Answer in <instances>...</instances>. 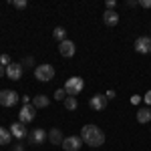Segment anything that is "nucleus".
I'll use <instances>...</instances> for the list:
<instances>
[{"instance_id":"nucleus-1","label":"nucleus","mask_w":151,"mask_h":151,"mask_svg":"<svg viewBox=\"0 0 151 151\" xmlns=\"http://www.w3.org/2000/svg\"><path fill=\"white\" fill-rule=\"evenodd\" d=\"M81 139H83V143H87L91 147H101L105 143V133L97 125L89 123V125H85L81 129Z\"/></svg>"},{"instance_id":"nucleus-2","label":"nucleus","mask_w":151,"mask_h":151,"mask_svg":"<svg viewBox=\"0 0 151 151\" xmlns=\"http://www.w3.org/2000/svg\"><path fill=\"white\" fill-rule=\"evenodd\" d=\"M35 77H36V81H40V83L52 81V79H55V67H52V65H48V63L38 65V67L35 69Z\"/></svg>"},{"instance_id":"nucleus-3","label":"nucleus","mask_w":151,"mask_h":151,"mask_svg":"<svg viewBox=\"0 0 151 151\" xmlns=\"http://www.w3.org/2000/svg\"><path fill=\"white\" fill-rule=\"evenodd\" d=\"M83 87H85V81H83L81 77H70V79H67L65 81V91H67V95L69 97H77V95L83 91Z\"/></svg>"},{"instance_id":"nucleus-4","label":"nucleus","mask_w":151,"mask_h":151,"mask_svg":"<svg viewBox=\"0 0 151 151\" xmlns=\"http://www.w3.org/2000/svg\"><path fill=\"white\" fill-rule=\"evenodd\" d=\"M18 93L16 91H12V89H4V91H0V105L2 107H14V105L18 103Z\"/></svg>"},{"instance_id":"nucleus-5","label":"nucleus","mask_w":151,"mask_h":151,"mask_svg":"<svg viewBox=\"0 0 151 151\" xmlns=\"http://www.w3.org/2000/svg\"><path fill=\"white\" fill-rule=\"evenodd\" d=\"M36 109L35 105L30 103V105H22V109H20V113H18V121L20 123H30V121H35V117H36Z\"/></svg>"},{"instance_id":"nucleus-6","label":"nucleus","mask_w":151,"mask_h":151,"mask_svg":"<svg viewBox=\"0 0 151 151\" xmlns=\"http://www.w3.org/2000/svg\"><path fill=\"white\" fill-rule=\"evenodd\" d=\"M48 139V133L45 129H30L28 131V143L30 145H42Z\"/></svg>"},{"instance_id":"nucleus-7","label":"nucleus","mask_w":151,"mask_h":151,"mask_svg":"<svg viewBox=\"0 0 151 151\" xmlns=\"http://www.w3.org/2000/svg\"><path fill=\"white\" fill-rule=\"evenodd\" d=\"M135 50L139 55H149L151 52V36H139L135 40Z\"/></svg>"},{"instance_id":"nucleus-8","label":"nucleus","mask_w":151,"mask_h":151,"mask_svg":"<svg viewBox=\"0 0 151 151\" xmlns=\"http://www.w3.org/2000/svg\"><path fill=\"white\" fill-rule=\"evenodd\" d=\"M6 77L10 81H20V77H22V65L20 63H10L6 67Z\"/></svg>"},{"instance_id":"nucleus-9","label":"nucleus","mask_w":151,"mask_h":151,"mask_svg":"<svg viewBox=\"0 0 151 151\" xmlns=\"http://www.w3.org/2000/svg\"><path fill=\"white\" fill-rule=\"evenodd\" d=\"M81 145H83V139L81 137H75V135L65 137V141H63V149L65 151H79Z\"/></svg>"},{"instance_id":"nucleus-10","label":"nucleus","mask_w":151,"mask_h":151,"mask_svg":"<svg viewBox=\"0 0 151 151\" xmlns=\"http://www.w3.org/2000/svg\"><path fill=\"white\" fill-rule=\"evenodd\" d=\"M10 135L22 141L24 137H28V131H26V127H24V123L16 121V123H12V125H10Z\"/></svg>"},{"instance_id":"nucleus-11","label":"nucleus","mask_w":151,"mask_h":151,"mask_svg":"<svg viewBox=\"0 0 151 151\" xmlns=\"http://www.w3.org/2000/svg\"><path fill=\"white\" fill-rule=\"evenodd\" d=\"M107 97L105 95H101V93H97V95H93L91 97V101H89V105H91V109H95V111H103L105 107H107Z\"/></svg>"},{"instance_id":"nucleus-12","label":"nucleus","mask_w":151,"mask_h":151,"mask_svg":"<svg viewBox=\"0 0 151 151\" xmlns=\"http://www.w3.org/2000/svg\"><path fill=\"white\" fill-rule=\"evenodd\" d=\"M75 50H77V48H75V42L69 40V38H67V40H63V42L58 45V52H60L65 58H70L73 55H75Z\"/></svg>"},{"instance_id":"nucleus-13","label":"nucleus","mask_w":151,"mask_h":151,"mask_svg":"<svg viewBox=\"0 0 151 151\" xmlns=\"http://www.w3.org/2000/svg\"><path fill=\"white\" fill-rule=\"evenodd\" d=\"M103 22L107 24V26H117V24H119V12L105 10L103 12Z\"/></svg>"},{"instance_id":"nucleus-14","label":"nucleus","mask_w":151,"mask_h":151,"mask_svg":"<svg viewBox=\"0 0 151 151\" xmlns=\"http://www.w3.org/2000/svg\"><path fill=\"white\" fill-rule=\"evenodd\" d=\"M48 141L52 143V145H63V141H65V137H63V133H60V129H50L48 131Z\"/></svg>"},{"instance_id":"nucleus-15","label":"nucleus","mask_w":151,"mask_h":151,"mask_svg":"<svg viewBox=\"0 0 151 151\" xmlns=\"http://www.w3.org/2000/svg\"><path fill=\"white\" fill-rule=\"evenodd\" d=\"M32 105H35L36 109H45L50 105V99H48L47 95H36L35 99H32Z\"/></svg>"},{"instance_id":"nucleus-16","label":"nucleus","mask_w":151,"mask_h":151,"mask_svg":"<svg viewBox=\"0 0 151 151\" xmlns=\"http://www.w3.org/2000/svg\"><path fill=\"white\" fill-rule=\"evenodd\" d=\"M137 121L139 123H149L151 121V109L149 107H143V109L137 111Z\"/></svg>"},{"instance_id":"nucleus-17","label":"nucleus","mask_w":151,"mask_h":151,"mask_svg":"<svg viewBox=\"0 0 151 151\" xmlns=\"http://www.w3.org/2000/svg\"><path fill=\"white\" fill-rule=\"evenodd\" d=\"M52 36H55V40L63 42V40H67V30H65L63 26H57V28L52 30Z\"/></svg>"},{"instance_id":"nucleus-18","label":"nucleus","mask_w":151,"mask_h":151,"mask_svg":"<svg viewBox=\"0 0 151 151\" xmlns=\"http://www.w3.org/2000/svg\"><path fill=\"white\" fill-rule=\"evenodd\" d=\"M10 139H12L10 131H8V129H4V127H0V145H8Z\"/></svg>"},{"instance_id":"nucleus-19","label":"nucleus","mask_w":151,"mask_h":151,"mask_svg":"<svg viewBox=\"0 0 151 151\" xmlns=\"http://www.w3.org/2000/svg\"><path fill=\"white\" fill-rule=\"evenodd\" d=\"M63 103H65V109H69V111H75L77 105H79V103H77V97H67Z\"/></svg>"},{"instance_id":"nucleus-20","label":"nucleus","mask_w":151,"mask_h":151,"mask_svg":"<svg viewBox=\"0 0 151 151\" xmlns=\"http://www.w3.org/2000/svg\"><path fill=\"white\" fill-rule=\"evenodd\" d=\"M69 95H67V91L65 89H58V91H55V101H65Z\"/></svg>"},{"instance_id":"nucleus-21","label":"nucleus","mask_w":151,"mask_h":151,"mask_svg":"<svg viewBox=\"0 0 151 151\" xmlns=\"http://www.w3.org/2000/svg\"><path fill=\"white\" fill-rule=\"evenodd\" d=\"M20 65H22V69H32V67H35V58H32V57H26Z\"/></svg>"},{"instance_id":"nucleus-22","label":"nucleus","mask_w":151,"mask_h":151,"mask_svg":"<svg viewBox=\"0 0 151 151\" xmlns=\"http://www.w3.org/2000/svg\"><path fill=\"white\" fill-rule=\"evenodd\" d=\"M0 65H2V67H8V65H10V57H8V55H2V57H0Z\"/></svg>"},{"instance_id":"nucleus-23","label":"nucleus","mask_w":151,"mask_h":151,"mask_svg":"<svg viewBox=\"0 0 151 151\" xmlns=\"http://www.w3.org/2000/svg\"><path fill=\"white\" fill-rule=\"evenodd\" d=\"M12 4H14L16 8H26V0H14Z\"/></svg>"},{"instance_id":"nucleus-24","label":"nucleus","mask_w":151,"mask_h":151,"mask_svg":"<svg viewBox=\"0 0 151 151\" xmlns=\"http://www.w3.org/2000/svg\"><path fill=\"white\" fill-rule=\"evenodd\" d=\"M12 151H24L22 141H20V143H16V145H12Z\"/></svg>"},{"instance_id":"nucleus-25","label":"nucleus","mask_w":151,"mask_h":151,"mask_svg":"<svg viewBox=\"0 0 151 151\" xmlns=\"http://www.w3.org/2000/svg\"><path fill=\"white\" fill-rule=\"evenodd\" d=\"M115 6H117V2H115V0H107V10H113Z\"/></svg>"},{"instance_id":"nucleus-26","label":"nucleus","mask_w":151,"mask_h":151,"mask_svg":"<svg viewBox=\"0 0 151 151\" xmlns=\"http://www.w3.org/2000/svg\"><path fill=\"white\" fill-rule=\"evenodd\" d=\"M143 101H145L147 105H151V91H147V93H145V97H143Z\"/></svg>"},{"instance_id":"nucleus-27","label":"nucleus","mask_w":151,"mask_h":151,"mask_svg":"<svg viewBox=\"0 0 151 151\" xmlns=\"http://www.w3.org/2000/svg\"><path fill=\"white\" fill-rule=\"evenodd\" d=\"M139 4L143 6V8H151V0H141Z\"/></svg>"},{"instance_id":"nucleus-28","label":"nucleus","mask_w":151,"mask_h":151,"mask_svg":"<svg viewBox=\"0 0 151 151\" xmlns=\"http://www.w3.org/2000/svg\"><path fill=\"white\" fill-rule=\"evenodd\" d=\"M131 103H133V105L139 103V95H133V97H131Z\"/></svg>"},{"instance_id":"nucleus-29","label":"nucleus","mask_w":151,"mask_h":151,"mask_svg":"<svg viewBox=\"0 0 151 151\" xmlns=\"http://www.w3.org/2000/svg\"><path fill=\"white\" fill-rule=\"evenodd\" d=\"M105 97H107V99H113V97H115V91H107Z\"/></svg>"},{"instance_id":"nucleus-30","label":"nucleus","mask_w":151,"mask_h":151,"mask_svg":"<svg viewBox=\"0 0 151 151\" xmlns=\"http://www.w3.org/2000/svg\"><path fill=\"white\" fill-rule=\"evenodd\" d=\"M4 75H6V67H2V65H0V79H2Z\"/></svg>"}]
</instances>
